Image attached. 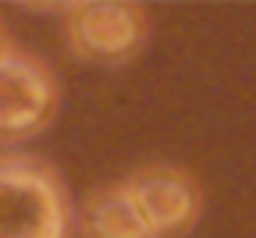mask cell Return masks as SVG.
I'll list each match as a JSON object with an SVG mask.
<instances>
[{
  "mask_svg": "<svg viewBox=\"0 0 256 238\" xmlns=\"http://www.w3.org/2000/svg\"><path fill=\"white\" fill-rule=\"evenodd\" d=\"M75 202L60 171L36 153H0V238H72Z\"/></svg>",
  "mask_w": 256,
  "mask_h": 238,
  "instance_id": "obj_1",
  "label": "cell"
},
{
  "mask_svg": "<svg viewBox=\"0 0 256 238\" xmlns=\"http://www.w3.org/2000/svg\"><path fill=\"white\" fill-rule=\"evenodd\" d=\"M128 202L136 206L139 220L146 224L150 238H185L200 224L206 196L200 178L178 164L153 160L136 167L121 182Z\"/></svg>",
  "mask_w": 256,
  "mask_h": 238,
  "instance_id": "obj_2",
  "label": "cell"
},
{
  "mask_svg": "<svg viewBox=\"0 0 256 238\" xmlns=\"http://www.w3.org/2000/svg\"><path fill=\"white\" fill-rule=\"evenodd\" d=\"M60 110L57 72L28 50H11L0 60V146L36 139Z\"/></svg>",
  "mask_w": 256,
  "mask_h": 238,
  "instance_id": "obj_3",
  "label": "cell"
},
{
  "mask_svg": "<svg viewBox=\"0 0 256 238\" xmlns=\"http://www.w3.org/2000/svg\"><path fill=\"white\" fill-rule=\"evenodd\" d=\"M64 40H68L75 57L118 68L146 50L150 14L139 4L78 0V4L64 8Z\"/></svg>",
  "mask_w": 256,
  "mask_h": 238,
  "instance_id": "obj_4",
  "label": "cell"
},
{
  "mask_svg": "<svg viewBox=\"0 0 256 238\" xmlns=\"http://www.w3.org/2000/svg\"><path fill=\"white\" fill-rule=\"evenodd\" d=\"M75 228L82 238H150L121 182L96 185L75 210Z\"/></svg>",
  "mask_w": 256,
  "mask_h": 238,
  "instance_id": "obj_5",
  "label": "cell"
},
{
  "mask_svg": "<svg viewBox=\"0 0 256 238\" xmlns=\"http://www.w3.org/2000/svg\"><path fill=\"white\" fill-rule=\"evenodd\" d=\"M11 50H14V43H11V32H8V25H4V22H0V60H4Z\"/></svg>",
  "mask_w": 256,
  "mask_h": 238,
  "instance_id": "obj_6",
  "label": "cell"
}]
</instances>
